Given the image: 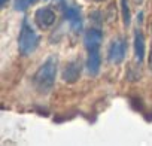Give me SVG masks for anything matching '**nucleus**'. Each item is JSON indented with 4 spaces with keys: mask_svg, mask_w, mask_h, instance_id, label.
Listing matches in <instances>:
<instances>
[{
    "mask_svg": "<svg viewBox=\"0 0 152 146\" xmlns=\"http://www.w3.org/2000/svg\"><path fill=\"white\" fill-rule=\"evenodd\" d=\"M57 58L51 57L48 58L36 72L34 75V85L40 93H49L54 82H55V76H57Z\"/></svg>",
    "mask_w": 152,
    "mask_h": 146,
    "instance_id": "f257e3e1",
    "label": "nucleus"
},
{
    "mask_svg": "<svg viewBox=\"0 0 152 146\" xmlns=\"http://www.w3.org/2000/svg\"><path fill=\"white\" fill-rule=\"evenodd\" d=\"M39 45V36L34 31V28L28 24V21H24L21 26V31H20V37H18V46H20V52L23 55H28L31 54Z\"/></svg>",
    "mask_w": 152,
    "mask_h": 146,
    "instance_id": "f03ea898",
    "label": "nucleus"
},
{
    "mask_svg": "<svg viewBox=\"0 0 152 146\" xmlns=\"http://www.w3.org/2000/svg\"><path fill=\"white\" fill-rule=\"evenodd\" d=\"M34 20H36V24H37L40 28L48 30V28H51V27L55 24V21H57V14H55L54 9H51V8H40V9L36 11Z\"/></svg>",
    "mask_w": 152,
    "mask_h": 146,
    "instance_id": "7ed1b4c3",
    "label": "nucleus"
},
{
    "mask_svg": "<svg viewBox=\"0 0 152 146\" xmlns=\"http://www.w3.org/2000/svg\"><path fill=\"white\" fill-rule=\"evenodd\" d=\"M103 40V34L99 28H90L85 33V48L88 52L91 51H99L100 45Z\"/></svg>",
    "mask_w": 152,
    "mask_h": 146,
    "instance_id": "20e7f679",
    "label": "nucleus"
},
{
    "mask_svg": "<svg viewBox=\"0 0 152 146\" xmlns=\"http://www.w3.org/2000/svg\"><path fill=\"white\" fill-rule=\"evenodd\" d=\"M125 57V42L124 39H115L109 48V58L110 61L119 64Z\"/></svg>",
    "mask_w": 152,
    "mask_h": 146,
    "instance_id": "39448f33",
    "label": "nucleus"
},
{
    "mask_svg": "<svg viewBox=\"0 0 152 146\" xmlns=\"http://www.w3.org/2000/svg\"><path fill=\"white\" fill-rule=\"evenodd\" d=\"M66 18L69 20L70 23V27L75 30V31H81L82 30V14L79 11L78 6H70L67 8L66 11Z\"/></svg>",
    "mask_w": 152,
    "mask_h": 146,
    "instance_id": "423d86ee",
    "label": "nucleus"
},
{
    "mask_svg": "<svg viewBox=\"0 0 152 146\" xmlns=\"http://www.w3.org/2000/svg\"><path fill=\"white\" fill-rule=\"evenodd\" d=\"M81 70H82V67H81V63H79V61H72V63H69L67 67H66L64 72H63V79H64L66 82H69V84L76 82V81L79 79V76H81Z\"/></svg>",
    "mask_w": 152,
    "mask_h": 146,
    "instance_id": "0eeeda50",
    "label": "nucleus"
},
{
    "mask_svg": "<svg viewBox=\"0 0 152 146\" xmlns=\"http://www.w3.org/2000/svg\"><path fill=\"white\" fill-rule=\"evenodd\" d=\"M100 52L99 51H91L88 52V60H87V69L90 72V75H97L99 70H100Z\"/></svg>",
    "mask_w": 152,
    "mask_h": 146,
    "instance_id": "6e6552de",
    "label": "nucleus"
},
{
    "mask_svg": "<svg viewBox=\"0 0 152 146\" xmlns=\"http://www.w3.org/2000/svg\"><path fill=\"white\" fill-rule=\"evenodd\" d=\"M134 52H136V58L137 61H143V55H145V37L140 31L134 33Z\"/></svg>",
    "mask_w": 152,
    "mask_h": 146,
    "instance_id": "1a4fd4ad",
    "label": "nucleus"
},
{
    "mask_svg": "<svg viewBox=\"0 0 152 146\" xmlns=\"http://www.w3.org/2000/svg\"><path fill=\"white\" fill-rule=\"evenodd\" d=\"M121 8H122L124 24L128 26L130 24V8H128V2H127V0H121Z\"/></svg>",
    "mask_w": 152,
    "mask_h": 146,
    "instance_id": "9d476101",
    "label": "nucleus"
},
{
    "mask_svg": "<svg viewBox=\"0 0 152 146\" xmlns=\"http://www.w3.org/2000/svg\"><path fill=\"white\" fill-rule=\"evenodd\" d=\"M33 2H34V0H15V9H17V11H24V9H27Z\"/></svg>",
    "mask_w": 152,
    "mask_h": 146,
    "instance_id": "9b49d317",
    "label": "nucleus"
},
{
    "mask_svg": "<svg viewBox=\"0 0 152 146\" xmlns=\"http://www.w3.org/2000/svg\"><path fill=\"white\" fill-rule=\"evenodd\" d=\"M148 64H149V69L152 70V46H151V52H149V58H148Z\"/></svg>",
    "mask_w": 152,
    "mask_h": 146,
    "instance_id": "f8f14e48",
    "label": "nucleus"
},
{
    "mask_svg": "<svg viewBox=\"0 0 152 146\" xmlns=\"http://www.w3.org/2000/svg\"><path fill=\"white\" fill-rule=\"evenodd\" d=\"M6 2H8V0H2V2H0V6H2V8H3V6L6 5Z\"/></svg>",
    "mask_w": 152,
    "mask_h": 146,
    "instance_id": "ddd939ff",
    "label": "nucleus"
},
{
    "mask_svg": "<svg viewBox=\"0 0 152 146\" xmlns=\"http://www.w3.org/2000/svg\"><path fill=\"white\" fill-rule=\"evenodd\" d=\"M134 2H136V3H142V2H143V0H134Z\"/></svg>",
    "mask_w": 152,
    "mask_h": 146,
    "instance_id": "4468645a",
    "label": "nucleus"
},
{
    "mask_svg": "<svg viewBox=\"0 0 152 146\" xmlns=\"http://www.w3.org/2000/svg\"><path fill=\"white\" fill-rule=\"evenodd\" d=\"M96 2H104V0H96Z\"/></svg>",
    "mask_w": 152,
    "mask_h": 146,
    "instance_id": "2eb2a0df",
    "label": "nucleus"
}]
</instances>
